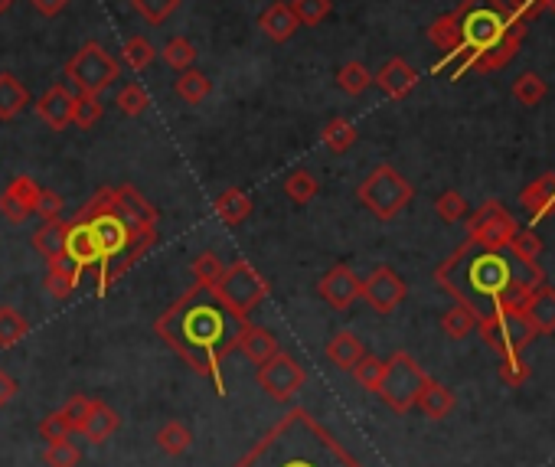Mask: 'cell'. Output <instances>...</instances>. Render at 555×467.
<instances>
[{
	"instance_id": "13",
	"label": "cell",
	"mask_w": 555,
	"mask_h": 467,
	"mask_svg": "<svg viewBox=\"0 0 555 467\" xmlns=\"http://www.w3.org/2000/svg\"><path fill=\"white\" fill-rule=\"evenodd\" d=\"M405 294H409V288H405V281L392 272L389 265H379L373 275H369L363 281V291L360 298L373 307L376 314H392L396 307L405 301Z\"/></svg>"
},
{
	"instance_id": "43",
	"label": "cell",
	"mask_w": 555,
	"mask_h": 467,
	"mask_svg": "<svg viewBox=\"0 0 555 467\" xmlns=\"http://www.w3.org/2000/svg\"><path fill=\"white\" fill-rule=\"evenodd\" d=\"M190 268H193V281H196V285L216 288L219 278H222V272H226V262H222V258L213 255V252H203Z\"/></svg>"
},
{
	"instance_id": "49",
	"label": "cell",
	"mask_w": 555,
	"mask_h": 467,
	"mask_svg": "<svg viewBox=\"0 0 555 467\" xmlns=\"http://www.w3.org/2000/svg\"><path fill=\"white\" fill-rule=\"evenodd\" d=\"M131 7L138 10L147 23H154L157 27V23H164L180 7V0H131Z\"/></svg>"
},
{
	"instance_id": "14",
	"label": "cell",
	"mask_w": 555,
	"mask_h": 467,
	"mask_svg": "<svg viewBox=\"0 0 555 467\" xmlns=\"http://www.w3.org/2000/svg\"><path fill=\"white\" fill-rule=\"evenodd\" d=\"M320 298H324L330 307H337V311H347V307L360 298V291H363V281L356 278V272L350 265H333L330 272L320 278Z\"/></svg>"
},
{
	"instance_id": "4",
	"label": "cell",
	"mask_w": 555,
	"mask_h": 467,
	"mask_svg": "<svg viewBox=\"0 0 555 467\" xmlns=\"http://www.w3.org/2000/svg\"><path fill=\"white\" fill-rule=\"evenodd\" d=\"M236 467H363L301 405H294Z\"/></svg>"
},
{
	"instance_id": "56",
	"label": "cell",
	"mask_w": 555,
	"mask_h": 467,
	"mask_svg": "<svg viewBox=\"0 0 555 467\" xmlns=\"http://www.w3.org/2000/svg\"><path fill=\"white\" fill-rule=\"evenodd\" d=\"M17 392H20V386H17V379L10 376V373H4L0 370V409H4V405H10L17 399Z\"/></svg>"
},
{
	"instance_id": "16",
	"label": "cell",
	"mask_w": 555,
	"mask_h": 467,
	"mask_svg": "<svg viewBox=\"0 0 555 467\" xmlns=\"http://www.w3.org/2000/svg\"><path fill=\"white\" fill-rule=\"evenodd\" d=\"M36 196H40V183L33 177H17L4 193H0V216H4L7 223L20 226L23 219H30Z\"/></svg>"
},
{
	"instance_id": "21",
	"label": "cell",
	"mask_w": 555,
	"mask_h": 467,
	"mask_svg": "<svg viewBox=\"0 0 555 467\" xmlns=\"http://www.w3.org/2000/svg\"><path fill=\"white\" fill-rule=\"evenodd\" d=\"M373 82L389 98H396V102H399V98H405L418 85V72L405 63V59L396 56V59H389V63L379 69V76H373Z\"/></svg>"
},
{
	"instance_id": "7",
	"label": "cell",
	"mask_w": 555,
	"mask_h": 467,
	"mask_svg": "<svg viewBox=\"0 0 555 467\" xmlns=\"http://www.w3.org/2000/svg\"><path fill=\"white\" fill-rule=\"evenodd\" d=\"M428 373L418 366V360L412 353L405 350H396L386 360V370H382V379H379V399L389 405L392 412H412L415 409V399L418 392L425 389L428 383Z\"/></svg>"
},
{
	"instance_id": "27",
	"label": "cell",
	"mask_w": 555,
	"mask_h": 467,
	"mask_svg": "<svg viewBox=\"0 0 555 467\" xmlns=\"http://www.w3.org/2000/svg\"><path fill=\"white\" fill-rule=\"evenodd\" d=\"M239 350H242L245 356H249V360H252L255 366H262V363L271 360V356H275L281 347H278V337L271 334V330L249 324V327L242 330V337H239Z\"/></svg>"
},
{
	"instance_id": "24",
	"label": "cell",
	"mask_w": 555,
	"mask_h": 467,
	"mask_svg": "<svg viewBox=\"0 0 555 467\" xmlns=\"http://www.w3.org/2000/svg\"><path fill=\"white\" fill-rule=\"evenodd\" d=\"M520 200H523V206H526L529 216H533V219H549V216H555V170H552V174L536 177V180L523 190Z\"/></svg>"
},
{
	"instance_id": "15",
	"label": "cell",
	"mask_w": 555,
	"mask_h": 467,
	"mask_svg": "<svg viewBox=\"0 0 555 467\" xmlns=\"http://www.w3.org/2000/svg\"><path fill=\"white\" fill-rule=\"evenodd\" d=\"M72 105H76V95L69 92L66 82H56V85H49L40 98H36L33 108L53 131H66L72 125Z\"/></svg>"
},
{
	"instance_id": "39",
	"label": "cell",
	"mask_w": 555,
	"mask_h": 467,
	"mask_svg": "<svg viewBox=\"0 0 555 467\" xmlns=\"http://www.w3.org/2000/svg\"><path fill=\"white\" fill-rule=\"evenodd\" d=\"M160 56H164V63L170 69L183 72V69H193V63H196V46L187 40V36H174V40L160 49Z\"/></svg>"
},
{
	"instance_id": "25",
	"label": "cell",
	"mask_w": 555,
	"mask_h": 467,
	"mask_svg": "<svg viewBox=\"0 0 555 467\" xmlns=\"http://www.w3.org/2000/svg\"><path fill=\"white\" fill-rule=\"evenodd\" d=\"M366 356L363 340L353 334V330H340V334H333L327 343V360L337 366V370H353L356 363H360Z\"/></svg>"
},
{
	"instance_id": "6",
	"label": "cell",
	"mask_w": 555,
	"mask_h": 467,
	"mask_svg": "<svg viewBox=\"0 0 555 467\" xmlns=\"http://www.w3.org/2000/svg\"><path fill=\"white\" fill-rule=\"evenodd\" d=\"M356 196H360V203L366 206L369 213H373L376 219H382V223H389V219H396L405 206L412 203V183L405 180L396 167L389 164H379L373 174H369L360 190H356Z\"/></svg>"
},
{
	"instance_id": "20",
	"label": "cell",
	"mask_w": 555,
	"mask_h": 467,
	"mask_svg": "<svg viewBox=\"0 0 555 467\" xmlns=\"http://www.w3.org/2000/svg\"><path fill=\"white\" fill-rule=\"evenodd\" d=\"M526 321L533 324L536 334H555V288H549L546 281L529 294L523 301Z\"/></svg>"
},
{
	"instance_id": "30",
	"label": "cell",
	"mask_w": 555,
	"mask_h": 467,
	"mask_svg": "<svg viewBox=\"0 0 555 467\" xmlns=\"http://www.w3.org/2000/svg\"><path fill=\"white\" fill-rule=\"evenodd\" d=\"M66 219L59 216V219H43V226L33 232V245H36V252H40L46 262L49 258H56V255H63L66 249Z\"/></svg>"
},
{
	"instance_id": "10",
	"label": "cell",
	"mask_w": 555,
	"mask_h": 467,
	"mask_svg": "<svg viewBox=\"0 0 555 467\" xmlns=\"http://www.w3.org/2000/svg\"><path fill=\"white\" fill-rule=\"evenodd\" d=\"M216 291L232 311L249 317L252 307H258L268 298L271 285H268V278L258 275V268L252 262H232L226 265V272H222Z\"/></svg>"
},
{
	"instance_id": "51",
	"label": "cell",
	"mask_w": 555,
	"mask_h": 467,
	"mask_svg": "<svg viewBox=\"0 0 555 467\" xmlns=\"http://www.w3.org/2000/svg\"><path fill=\"white\" fill-rule=\"evenodd\" d=\"M435 210L438 216L444 219V223H458V219L467 216V200L458 193V190H444L438 196V203H435Z\"/></svg>"
},
{
	"instance_id": "2",
	"label": "cell",
	"mask_w": 555,
	"mask_h": 467,
	"mask_svg": "<svg viewBox=\"0 0 555 467\" xmlns=\"http://www.w3.org/2000/svg\"><path fill=\"white\" fill-rule=\"evenodd\" d=\"M435 281L477 321H484L507 307H523L546 275L539 265H526L516 255H507V249H487L474 239H464L438 265Z\"/></svg>"
},
{
	"instance_id": "33",
	"label": "cell",
	"mask_w": 555,
	"mask_h": 467,
	"mask_svg": "<svg viewBox=\"0 0 555 467\" xmlns=\"http://www.w3.org/2000/svg\"><path fill=\"white\" fill-rule=\"evenodd\" d=\"M428 40L435 43L441 53H454V49L461 46V33H458V17H454V10L451 14H444L438 17L435 23L428 27Z\"/></svg>"
},
{
	"instance_id": "48",
	"label": "cell",
	"mask_w": 555,
	"mask_h": 467,
	"mask_svg": "<svg viewBox=\"0 0 555 467\" xmlns=\"http://www.w3.org/2000/svg\"><path fill=\"white\" fill-rule=\"evenodd\" d=\"M513 98L520 105H539L546 98V82H542L536 72H523L513 85Z\"/></svg>"
},
{
	"instance_id": "3",
	"label": "cell",
	"mask_w": 555,
	"mask_h": 467,
	"mask_svg": "<svg viewBox=\"0 0 555 467\" xmlns=\"http://www.w3.org/2000/svg\"><path fill=\"white\" fill-rule=\"evenodd\" d=\"M76 219L92 232L98 252V298H105L108 288L121 275H128L157 242V210L128 183L102 187L76 213Z\"/></svg>"
},
{
	"instance_id": "5",
	"label": "cell",
	"mask_w": 555,
	"mask_h": 467,
	"mask_svg": "<svg viewBox=\"0 0 555 467\" xmlns=\"http://www.w3.org/2000/svg\"><path fill=\"white\" fill-rule=\"evenodd\" d=\"M461 33V49H471L474 59L487 49L497 46L513 23H520L507 7V0H461V7H454Z\"/></svg>"
},
{
	"instance_id": "22",
	"label": "cell",
	"mask_w": 555,
	"mask_h": 467,
	"mask_svg": "<svg viewBox=\"0 0 555 467\" xmlns=\"http://www.w3.org/2000/svg\"><path fill=\"white\" fill-rule=\"evenodd\" d=\"M66 249L63 255H69L72 262H76L82 272H89V268L98 265V252H95V242H92V232L85 229V223H79L76 216L66 219Z\"/></svg>"
},
{
	"instance_id": "37",
	"label": "cell",
	"mask_w": 555,
	"mask_h": 467,
	"mask_svg": "<svg viewBox=\"0 0 555 467\" xmlns=\"http://www.w3.org/2000/svg\"><path fill=\"white\" fill-rule=\"evenodd\" d=\"M174 89H177V95H180L187 105H200L203 98L209 95V79L203 76L200 69H183L180 79L174 82Z\"/></svg>"
},
{
	"instance_id": "34",
	"label": "cell",
	"mask_w": 555,
	"mask_h": 467,
	"mask_svg": "<svg viewBox=\"0 0 555 467\" xmlns=\"http://www.w3.org/2000/svg\"><path fill=\"white\" fill-rule=\"evenodd\" d=\"M317 190H320V183H317V177L311 174V170H304V167H298V170H291V174L285 177V193H288V200L291 203H311L314 196H317Z\"/></svg>"
},
{
	"instance_id": "45",
	"label": "cell",
	"mask_w": 555,
	"mask_h": 467,
	"mask_svg": "<svg viewBox=\"0 0 555 467\" xmlns=\"http://www.w3.org/2000/svg\"><path fill=\"white\" fill-rule=\"evenodd\" d=\"M98 118H102V102H98V95H76V105H72V125L79 131H89L98 125Z\"/></svg>"
},
{
	"instance_id": "35",
	"label": "cell",
	"mask_w": 555,
	"mask_h": 467,
	"mask_svg": "<svg viewBox=\"0 0 555 467\" xmlns=\"http://www.w3.org/2000/svg\"><path fill=\"white\" fill-rule=\"evenodd\" d=\"M154 59H157V49L147 36H131V40H125V46H121V63L131 66L134 72L147 69Z\"/></svg>"
},
{
	"instance_id": "36",
	"label": "cell",
	"mask_w": 555,
	"mask_h": 467,
	"mask_svg": "<svg viewBox=\"0 0 555 467\" xmlns=\"http://www.w3.org/2000/svg\"><path fill=\"white\" fill-rule=\"evenodd\" d=\"M27 334H30V324L23 321V314L14 311V307H0V347L14 350Z\"/></svg>"
},
{
	"instance_id": "1",
	"label": "cell",
	"mask_w": 555,
	"mask_h": 467,
	"mask_svg": "<svg viewBox=\"0 0 555 467\" xmlns=\"http://www.w3.org/2000/svg\"><path fill=\"white\" fill-rule=\"evenodd\" d=\"M249 327V317L236 314L219 298L216 288L193 285L167 307L154 321V334L174 350L180 360H187L196 373L213 379L219 396H226V376L222 363L239 347L242 330Z\"/></svg>"
},
{
	"instance_id": "32",
	"label": "cell",
	"mask_w": 555,
	"mask_h": 467,
	"mask_svg": "<svg viewBox=\"0 0 555 467\" xmlns=\"http://www.w3.org/2000/svg\"><path fill=\"white\" fill-rule=\"evenodd\" d=\"M320 141H324L333 154L350 151V147L356 144V125L350 118H330L324 131H320Z\"/></svg>"
},
{
	"instance_id": "53",
	"label": "cell",
	"mask_w": 555,
	"mask_h": 467,
	"mask_svg": "<svg viewBox=\"0 0 555 467\" xmlns=\"http://www.w3.org/2000/svg\"><path fill=\"white\" fill-rule=\"evenodd\" d=\"M33 213H40L43 219H59V216H63V196H59L56 190H43L40 187V196H36Z\"/></svg>"
},
{
	"instance_id": "28",
	"label": "cell",
	"mask_w": 555,
	"mask_h": 467,
	"mask_svg": "<svg viewBox=\"0 0 555 467\" xmlns=\"http://www.w3.org/2000/svg\"><path fill=\"white\" fill-rule=\"evenodd\" d=\"M216 216H219V223H226V226H239L245 223V219L252 216V200H249V193H242L239 187H229V190H222L216 196Z\"/></svg>"
},
{
	"instance_id": "44",
	"label": "cell",
	"mask_w": 555,
	"mask_h": 467,
	"mask_svg": "<svg viewBox=\"0 0 555 467\" xmlns=\"http://www.w3.org/2000/svg\"><path fill=\"white\" fill-rule=\"evenodd\" d=\"M369 82H373V76H369V69L363 63H343V69L337 72V85L347 95H363L369 89Z\"/></svg>"
},
{
	"instance_id": "41",
	"label": "cell",
	"mask_w": 555,
	"mask_h": 467,
	"mask_svg": "<svg viewBox=\"0 0 555 467\" xmlns=\"http://www.w3.org/2000/svg\"><path fill=\"white\" fill-rule=\"evenodd\" d=\"M510 255H516L520 258V262H526V265H539V255H542V239L536 236L533 229H520L516 232V236L510 239Z\"/></svg>"
},
{
	"instance_id": "40",
	"label": "cell",
	"mask_w": 555,
	"mask_h": 467,
	"mask_svg": "<svg viewBox=\"0 0 555 467\" xmlns=\"http://www.w3.org/2000/svg\"><path fill=\"white\" fill-rule=\"evenodd\" d=\"M115 105H118L128 118H138V115L147 112V105H151V95H147V89H144L141 82H128L125 89L118 92Z\"/></svg>"
},
{
	"instance_id": "29",
	"label": "cell",
	"mask_w": 555,
	"mask_h": 467,
	"mask_svg": "<svg viewBox=\"0 0 555 467\" xmlns=\"http://www.w3.org/2000/svg\"><path fill=\"white\" fill-rule=\"evenodd\" d=\"M30 105V92L14 72H0V121H14Z\"/></svg>"
},
{
	"instance_id": "42",
	"label": "cell",
	"mask_w": 555,
	"mask_h": 467,
	"mask_svg": "<svg viewBox=\"0 0 555 467\" xmlns=\"http://www.w3.org/2000/svg\"><path fill=\"white\" fill-rule=\"evenodd\" d=\"M79 461H82V451H79V445H72V438L49 441L46 451H43L46 467H76Z\"/></svg>"
},
{
	"instance_id": "17",
	"label": "cell",
	"mask_w": 555,
	"mask_h": 467,
	"mask_svg": "<svg viewBox=\"0 0 555 467\" xmlns=\"http://www.w3.org/2000/svg\"><path fill=\"white\" fill-rule=\"evenodd\" d=\"M121 428V419H118V412L111 409L108 402L102 399H92L89 405V412H85V419L79 425V435L89 441V445H102V441H108L111 435H115Z\"/></svg>"
},
{
	"instance_id": "18",
	"label": "cell",
	"mask_w": 555,
	"mask_h": 467,
	"mask_svg": "<svg viewBox=\"0 0 555 467\" xmlns=\"http://www.w3.org/2000/svg\"><path fill=\"white\" fill-rule=\"evenodd\" d=\"M523 36H526V23H513V27L507 30V36H503V40L493 46V49H487V53H480L477 59H474V72H500L507 63H513V56L520 53V43H523Z\"/></svg>"
},
{
	"instance_id": "55",
	"label": "cell",
	"mask_w": 555,
	"mask_h": 467,
	"mask_svg": "<svg viewBox=\"0 0 555 467\" xmlns=\"http://www.w3.org/2000/svg\"><path fill=\"white\" fill-rule=\"evenodd\" d=\"M89 405H92V399H89V396H72V399L63 405V409H59V412L66 415V422L72 425V432H79V425H82V419H85V412H89Z\"/></svg>"
},
{
	"instance_id": "50",
	"label": "cell",
	"mask_w": 555,
	"mask_h": 467,
	"mask_svg": "<svg viewBox=\"0 0 555 467\" xmlns=\"http://www.w3.org/2000/svg\"><path fill=\"white\" fill-rule=\"evenodd\" d=\"M529 379V363L520 356H503L500 360V383L510 386V389H520Z\"/></svg>"
},
{
	"instance_id": "46",
	"label": "cell",
	"mask_w": 555,
	"mask_h": 467,
	"mask_svg": "<svg viewBox=\"0 0 555 467\" xmlns=\"http://www.w3.org/2000/svg\"><path fill=\"white\" fill-rule=\"evenodd\" d=\"M291 10L304 27H317V23H324L330 17L333 4L330 0H291Z\"/></svg>"
},
{
	"instance_id": "23",
	"label": "cell",
	"mask_w": 555,
	"mask_h": 467,
	"mask_svg": "<svg viewBox=\"0 0 555 467\" xmlns=\"http://www.w3.org/2000/svg\"><path fill=\"white\" fill-rule=\"evenodd\" d=\"M258 27H262V33L268 36V40L285 43V40H291L294 30H298L301 23H298V17H294L291 4H285V0H275V4L262 10V17H258Z\"/></svg>"
},
{
	"instance_id": "26",
	"label": "cell",
	"mask_w": 555,
	"mask_h": 467,
	"mask_svg": "<svg viewBox=\"0 0 555 467\" xmlns=\"http://www.w3.org/2000/svg\"><path fill=\"white\" fill-rule=\"evenodd\" d=\"M415 409L422 412L425 419H431V422H441L444 415H448V412L454 409V392H451L448 386L435 383V379H428L425 389L418 392Z\"/></svg>"
},
{
	"instance_id": "47",
	"label": "cell",
	"mask_w": 555,
	"mask_h": 467,
	"mask_svg": "<svg viewBox=\"0 0 555 467\" xmlns=\"http://www.w3.org/2000/svg\"><path fill=\"white\" fill-rule=\"evenodd\" d=\"M382 370H386V360H379V356L366 353L350 373H353V379H356V383H360L363 389L376 392V389H379V379H382Z\"/></svg>"
},
{
	"instance_id": "54",
	"label": "cell",
	"mask_w": 555,
	"mask_h": 467,
	"mask_svg": "<svg viewBox=\"0 0 555 467\" xmlns=\"http://www.w3.org/2000/svg\"><path fill=\"white\" fill-rule=\"evenodd\" d=\"M507 7H510V14L520 20V23H533L542 10H546V0H507Z\"/></svg>"
},
{
	"instance_id": "12",
	"label": "cell",
	"mask_w": 555,
	"mask_h": 467,
	"mask_svg": "<svg viewBox=\"0 0 555 467\" xmlns=\"http://www.w3.org/2000/svg\"><path fill=\"white\" fill-rule=\"evenodd\" d=\"M516 232H520V223L503 210L500 200H487L471 219H467V239L487 245V249H507Z\"/></svg>"
},
{
	"instance_id": "52",
	"label": "cell",
	"mask_w": 555,
	"mask_h": 467,
	"mask_svg": "<svg viewBox=\"0 0 555 467\" xmlns=\"http://www.w3.org/2000/svg\"><path fill=\"white\" fill-rule=\"evenodd\" d=\"M72 435V425L66 422V415L63 412H49L46 419L40 422V438L46 441H63V438H69Z\"/></svg>"
},
{
	"instance_id": "9",
	"label": "cell",
	"mask_w": 555,
	"mask_h": 467,
	"mask_svg": "<svg viewBox=\"0 0 555 467\" xmlns=\"http://www.w3.org/2000/svg\"><path fill=\"white\" fill-rule=\"evenodd\" d=\"M477 334L503 360V356H520L533 343L536 330L526 321L523 307H507V311H497L493 317L477 321Z\"/></svg>"
},
{
	"instance_id": "58",
	"label": "cell",
	"mask_w": 555,
	"mask_h": 467,
	"mask_svg": "<svg viewBox=\"0 0 555 467\" xmlns=\"http://www.w3.org/2000/svg\"><path fill=\"white\" fill-rule=\"evenodd\" d=\"M10 7H14V0H0V14H7Z\"/></svg>"
},
{
	"instance_id": "8",
	"label": "cell",
	"mask_w": 555,
	"mask_h": 467,
	"mask_svg": "<svg viewBox=\"0 0 555 467\" xmlns=\"http://www.w3.org/2000/svg\"><path fill=\"white\" fill-rule=\"evenodd\" d=\"M121 76V63L102 43H82V49L66 63V79L76 85L79 95H102Z\"/></svg>"
},
{
	"instance_id": "19",
	"label": "cell",
	"mask_w": 555,
	"mask_h": 467,
	"mask_svg": "<svg viewBox=\"0 0 555 467\" xmlns=\"http://www.w3.org/2000/svg\"><path fill=\"white\" fill-rule=\"evenodd\" d=\"M85 272L82 268L72 262L69 255H56V258H49L46 262V291L53 294L56 301H66L72 291L79 288V278Z\"/></svg>"
},
{
	"instance_id": "59",
	"label": "cell",
	"mask_w": 555,
	"mask_h": 467,
	"mask_svg": "<svg viewBox=\"0 0 555 467\" xmlns=\"http://www.w3.org/2000/svg\"><path fill=\"white\" fill-rule=\"evenodd\" d=\"M546 7H549V10H555V0H546Z\"/></svg>"
},
{
	"instance_id": "31",
	"label": "cell",
	"mask_w": 555,
	"mask_h": 467,
	"mask_svg": "<svg viewBox=\"0 0 555 467\" xmlns=\"http://www.w3.org/2000/svg\"><path fill=\"white\" fill-rule=\"evenodd\" d=\"M157 445L164 454H170V458H180V454H187L190 445H193V432L183 422L170 419L167 425L157 428Z\"/></svg>"
},
{
	"instance_id": "11",
	"label": "cell",
	"mask_w": 555,
	"mask_h": 467,
	"mask_svg": "<svg viewBox=\"0 0 555 467\" xmlns=\"http://www.w3.org/2000/svg\"><path fill=\"white\" fill-rule=\"evenodd\" d=\"M255 383H258V389H262V392H268V399L291 402V396H298L301 386L307 383V373H304V366L294 360L291 353L278 350L271 360H265L262 366H258Z\"/></svg>"
},
{
	"instance_id": "38",
	"label": "cell",
	"mask_w": 555,
	"mask_h": 467,
	"mask_svg": "<svg viewBox=\"0 0 555 467\" xmlns=\"http://www.w3.org/2000/svg\"><path fill=\"white\" fill-rule=\"evenodd\" d=\"M441 330L451 340H464L467 334H474V330H477V317L467 311L464 304H454L451 311L441 317Z\"/></svg>"
},
{
	"instance_id": "57",
	"label": "cell",
	"mask_w": 555,
	"mask_h": 467,
	"mask_svg": "<svg viewBox=\"0 0 555 467\" xmlns=\"http://www.w3.org/2000/svg\"><path fill=\"white\" fill-rule=\"evenodd\" d=\"M30 4L40 10L43 17H56V14H63V10L69 7V0H30Z\"/></svg>"
}]
</instances>
